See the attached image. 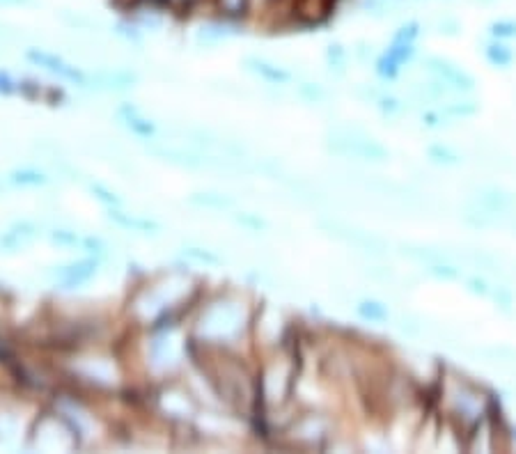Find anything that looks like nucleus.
Instances as JSON below:
<instances>
[{
    "label": "nucleus",
    "instance_id": "1",
    "mask_svg": "<svg viewBox=\"0 0 516 454\" xmlns=\"http://www.w3.org/2000/svg\"><path fill=\"white\" fill-rule=\"evenodd\" d=\"M204 346V358L197 360L202 369L204 383L228 409L241 413H251L257 406V378L237 356H232L223 346Z\"/></svg>",
    "mask_w": 516,
    "mask_h": 454
},
{
    "label": "nucleus",
    "instance_id": "2",
    "mask_svg": "<svg viewBox=\"0 0 516 454\" xmlns=\"http://www.w3.org/2000/svg\"><path fill=\"white\" fill-rule=\"evenodd\" d=\"M193 294V283L186 274L170 271L152 283L136 289V294L129 301V312L136 324L143 326H163L172 324L174 315L188 303Z\"/></svg>",
    "mask_w": 516,
    "mask_h": 454
},
{
    "label": "nucleus",
    "instance_id": "3",
    "mask_svg": "<svg viewBox=\"0 0 516 454\" xmlns=\"http://www.w3.org/2000/svg\"><path fill=\"white\" fill-rule=\"evenodd\" d=\"M248 324H251L248 303L235 294H221L202 305L193 324V340L228 349L244 337Z\"/></svg>",
    "mask_w": 516,
    "mask_h": 454
},
{
    "label": "nucleus",
    "instance_id": "4",
    "mask_svg": "<svg viewBox=\"0 0 516 454\" xmlns=\"http://www.w3.org/2000/svg\"><path fill=\"white\" fill-rule=\"evenodd\" d=\"M440 404H443L447 416L454 420V425L459 429H468V432L482 418H487L489 409L487 395L477 385L452 374L445 376L443 385H440Z\"/></svg>",
    "mask_w": 516,
    "mask_h": 454
},
{
    "label": "nucleus",
    "instance_id": "5",
    "mask_svg": "<svg viewBox=\"0 0 516 454\" xmlns=\"http://www.w3.org/2000/svg\"><path fill=\"white\" fill-rule=\"evenodd\" d=\"M190 353V344L186 335L181 333L179 324H163L156 326L152 337L147 342V367L154 374H172L174 369L184 365L186 356Z\"/></svg>",
    "mask_w": 516,
    "mask_h": 454
},
{
    "label": "nucleus",
    "instance_id": "6",
    "mask_svg": "<svg viewBox=\"0 0 516 454\" xmlns=\"http://www.w3.org/2000/svg\"><path fill=\"white\" fill-rule=\"evenodd\" d=\"M298 362L291 353H280L262 367L257 376V404L269 409L282 406L296 388Z\"/></svg>",
    "mask_w": 516,
    "mask_h": 454
},
{
    "label": "nucleus",
    "instance_id": "7",
    "mask_svg": "<svg viewBox=\"0 0 516 454\" xmlns=\"http://www.w3.org/2000/svg\"><path fill=\"white\" fill-rule=\"evenodd\" d=\"M32 445L41 452H71L81 445V439L62 413H44L32 432Z\"/></svg>",
    "mask_w": 516,
    "mask_h": 454
},
{
    "label": "nucleus",
    "instance_id": "8",
    "mask_svg": "<svg viewBox=\"0 0 516 454\" xmlns=\"http://www.w3.org/2000/svg\"><path fill=\"white\" fill-rule=\"evenodd\" d=\"M71 376H76L81 383L90 388H97V390H113L120 383V369L115 365V358L104 356V353L74 358Z\"/></svg>",
    "mask_w": 516,
    "mask_h": 454
},
{
    "label": "nucleus",
    "instance_id": "9",
    "mask_svg": "<svg viewBox=\"0 0 516 454\" xmlns=\"http://www.w3.org/2000/svg\"><path fill=\"white\" fill-rule=\"evenodd\" d=\"M330 420L321 416V413H305V416L291 420L287 427L289 445L298 450L323 448V443L330 439Z\"/></svg>",
    "mask_w": 516,
    "mask_h": 454
},
{
    "label": "nucleus",
    "instance_id": "10",
    "mask_svg": "<svg viewBox=\"0 0 516 454\" xmlns=\"http://www.w3.org/2000/svg\"><path fill=\"white\" fill-rule=\"evenodd\" d=\"M156 406L170 420H184L195 416V402L190 397V392L179 385H165L163 390L156 395Z\"/></svg>",
    "mask_w": 516,
    "mask_h": 454
},
{
    "label": "nucleus",
    "instance_id": "11",
    "mask_svg": "<svg viewBox=\"0 0 516 454\" xmlns=\"http://www.w3.org/2000/svg\"><path fill=\"white\" fill-rule=\"evenodd\" d=\"M95 274H97V262L95 260L69 262V264L53 267L51 271H48V276H51L62 289H76L81 285H85Z\"/></svg>",
    "mask_w": 516,
    "mask_h": 454
},
{
    "label": "nucleus",
    "instance_id": "12",
    "mask_svg": "<svg viewBox=\"0 0 516 454\" xmlns=\"http://www.w3.org/2000/svg\"><path fill=\"white\" fill-rule=\"evenodd\" d=\"M335 0H294V23L296 26H319L330 16Z\"/></svg>",
    "mask_w": 516,
    "mask_h": 454
},
{
    "label": "nucleus",
    "instance_id": "13",
    "mask_svg": "<svg viewBox=\"0 0 516 454\" xmlns=\"http://www.w3.org/2000/svg\"><path fill=\"white\" fill-rule=\"evenodd\" d=\"M239 35V21L225 19V16H218L214 21H207L197 28L195 32V41L202 46H216L223 44L225 39Z\"/></svg>",
    "mask_w": 516,
    "mask_h": 454
},
{
    "label": "nucleus",
    "instance_id": "14",
    "mask_svg": "<svg viewBox=\"0 0 516 454\" xmlns=\"http://www.w3.org/2000/svg\"><path fill=\"white\" fill-rule=\"evenodd\" d=\"M282 330H285V321L276 308H262L257 312V340L264 346H278Z\"/></svg>",
    "mask_w": 516,
    "mask_h": 454
},
{
    "label": "nucleus",
    "instance_id": "15",
    "mask_svg": "<svg viewBox=\"0 0 516 454\" xmlns=\"http://www.w3.org/2000/svg\"><path fill=\"white\" fill-rule=\"evenodd\" d=\"M28 57H30V60L35 62V64H39V67H44V69H48V71L57 73V76L69 78V80H74V83H85V78H83V73H81L76 67L67 64V62L60 60V57H57L55 53H46V51H41V48H30V51H28Z\"/></svg>",
    "mask_w": 516,
    "mask_h": 454
},
{
    "label": "nucleus",
    "instance_id": "16",
    "mask_svg": "<svg viewBox=\"0 0 516 454\" xmlns=\"http://www.w3.org/2000/svg\"><path fill=\"white\" fill-rule=\"evenodd\" d=\"M496 445H498V436H496L494 425H491L487 418H482L480 423L470 429L466 448H468L470 452H494Z\"/></svg>",
    "mask_w": 516,
    "mask_h": 454
},
{
    "label": "nucleus",
    "instance_id": "17",
    "mask_svg": "<svg viewBox=\"0 0 516 454\" xmlns=\"http://www.w3.org/2000/svg\"><path fill=\"white\" fill-rule=\"evenodd\" d=\"M246 67L251 69V71H255L257 76H262L264 80L273 83V85L289 80V73H285L280 67H276V64H271V62H266V60H260V57H248Z\"/></svg>",
    "mask_w": 516,
    "mask_h": 454
},
{
    "label": "nucleus",
    "instance_id": "18",
    "mask_svg": "<svg viewBox=\"0 0 516 454\" xmlns=\"http://www.w3.org/2000/svg\"><path fill=\"white\" fill-rule=\"evenodd\" d=\"M214 10L218 12V16H225L232 21H241L244 16L251 12L253 0H211Z\"/></svg>",
    "mask_w": 516,
    "mask_h": 454
},
{
    "label": "nucleus",
    "instance_id": "19",
    "mask_svg": "<svg viewBox=\"0 0 516 454\" xmlns=\"http://www.w3.org/2000/svg\"><path fill=\"white\" fill-rule=\"evenodd\" d=\"M111 218L118 222L120 227L129 229V232H143V234H152L156 232V227L152 220H145V218H138V216H129V213H122V211H111Z\"/></svg>",
    "mask_w": 516,
    "mask_h": 454
},
{
    "label": "nucleus",
    "instance_id": "20",
    "mask_svg": "<svg viewBox=\"0 0 516 454\" xmlns=\"http://www.w3.org/2000/svg\"><path fill=\"white\" fill-rule=\"evenodd\" d=\"M120 115H122V120L127 122V127L131 131H136L138 136H152V131H154L152 122H147L143 115L133 108V106H124V108L120 111Z\"/></svg>",
    "mask_w": 516,
    "mask_h": 454
},
{
    "label": "nucleus",
    "instance_id": "21",
    "mask_svg": "<svg viewBox=\"0 0 516 454\" xmlns=\"http://www.w3.org/2000/svg\"><path fill=\"white\" fill-rule=\"evenodd\" d=\"M190 202L197 206H204V209H230L232 200L223 193H193L190 195Z\"/></svg>",
    "mask_w": 516,
    "mask_h": 454
},
{
    "label": "nucleus",
    "instance_id": "22",
    "mask_svg": "<svg viewBox=\"0 0 516 454\" xmlns=\"http://www.w3.org/2000/svg\"><path fill=\"white\" fill-rule=\"evenodd\" d=\"M12 181H14V184H19V186H41V184H46V177L41 175L39 170L26 168V170L12 172Z\"/></svg>",
    "mask_w": 516,
    "mask_h": 454
},
{
    "label": "nucleus",
    "instance_id": "23",
    "mask_svg": "<svg viewBox=\"0 0 516 454\" xmlns=\"http://www.w3.org/2000/svg\"><path fill=\"white\" fill-rule=\"evenodd\" d=\"M358 315L370 319V321H384V319H388V310L381 303L363 301L361 305H358Z\"/></svg>",
    "mask_w": 516,
    "mask_h": 454
},
{
    "label": "nucleus",
    "instance_id": "24",
    "mask_svg": "<svg viewBox=\"0 0 516 454\" xmlns=\"http://www.w3.org/2000/svg\"><path fill=\"white\" fill-rule=\"evenodd\" d=\"M184 257L193 260V262H202V264H209V267H216V264H221V257L218 255H214L211 250H204V248H184Z\"/></svg>",
    "mask_w": 516,
    "mask_h": 454
},
{
    "label": "nucleus",
    "instance_id": "25",
    "mask_svg": "<svg viewBox=\"0 0 516 454\" xmlns=\"http://www.w3.org/2000/svg\"><path fill=\"white\" fill-rule=\"evenodd\" d=\"M152 3L161 5L163 10H168L170 14H174V12H186V10H193V7L202 3V0H152Z\"/></svg>",
    "mask_w": 516,
    "mask_h": 454
},
{
    "label": "nucleus",
    "instance_id": "26",
    "mask_svg": "<svg viewBox=\"0 0 516 454\" xmlns=\"http://www.w3.org/2000/svg\"><path fill=\"white\" fill-rule=\"evenodd\" d=\"M491 35H496L498 39H510L516 37V21H498L491 26Z\"/></svg>",
    "mask_w": 516,
    "mask_h": 454
},
{
    "label": "nucleus",
    "instance_id": "27",
    "mask_svg": "<svg viewBox=\"0 0 516 454\" xmlns=\"http://www.w3.org/2000/svg\"><path fill=\"white\" fill-rule=\"evenodd\" d=\"M51 241L57 243V246H76L78 243V234L76 232H69V229H55L51 234Z\"/></svg>",
    "mask_w": 516,
    "mask_h": 454
},
{
    "label": "nucleus",
    "instance_id": "28",
    "mask_svg": "<svg viewBox=\"0 0 516 454\" xmlns=\"http://www.w3.org/2000/svg\"><path fill=\"white\" fill-rule=\"evenodd\" d=\"M487 53H489L491 60L498 62V64H505V62H510V60H512V51H510V48H507V46H503V44H494Z\"/></svg>",
    "mask_w": 516,
    "mask_h": 454
},
{
    "label": "nucleus",
    "instance_id": "29",
    "mask_svg": "<svg viewBox=\"0 0 516 454\" xmlns=\"http://www.w3.org/2000/svg\"><path fill=\"white\" fill-rule=\"evenodd\" d=\"M90 188H92V193H95L102 202H106L108 206H118V204H120V197H115V193L108 191L106 186H102V184H92Z\"/></svg>",
    "mask_w": 516,
    "mask_h": 454
},
{
    "label": "nucleus",
    "instance_id": "30",
    "mask_svg": "<svg viewBox=\"0 0 516 454\" xmlns=\"http://www.w3.org/2000/svg\"><path fill=\"white\" fill-rule=\"evenodd\" d=\"M344 57H347V53H344V48L342 46H328V62L333 64V67H342L344 64Z\"/></svg>",
    "mask_w": 516,
    "mask_h": 454
},
{
    "label": "nucleus",
    "instance_id": "31",
    "mask_svg": "<svg viewBox=\"0 0 516 454\" xmlns=\"http://www.w3.org/2000/svg\"><path fill=\"white\" fill-rule=\"evenodd\" d=\"M12 90H14V83H12V78L7 76V73L0 71V94H10Z\"/></svg>",
    "mask_w": 516,
    "mask_h": 454
},
{
    "label": "nucleus",
    "instance_id": "32",
    "mask_svg": "<svg viewBox=\"0 0 516 454\" xmlns=\"http://www.w3.org/2000/svg\"><path fill=\"white\" fill-rule=\"evenodd\" d=\"M0 5H5V7H32V5H37V0H0Z\"/></svg>",
    "mask_w": 516,
    "mask_h": 454
}]
</instances>
